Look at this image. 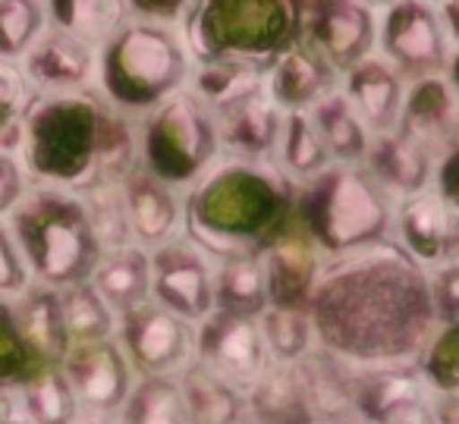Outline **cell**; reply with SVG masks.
Returning a JSON list of instances; mask_svg holds the SVG:
<instances>
[{
	"label": "cell",
	"instance_id": "1",
	"mask_svg": "<svg viewBox=\"0 0 459 424\" xmlns=\"http://www.w3.org/2000/svg\"><path fill=\"white\" fill-rule=\"evenodd\" d=\"M315 342L356 368L415 361L440 327L428 271L394 239L327 258L308 299Z\"/></svg>",
	"mask_w": 459,
	"mask_h": 424
},
{
	"label": "cell",
	"instance_id": "2",
	"mask_svg": "<svg viewBox=\"0 0 459 424\" xmlns=\"http://www.w3.org/2000/svg\"><path fill=\"white\" fill-rule=\"evenodd\" d=\"M20 158L39 186L79 192L101 177H126L135 160V120L98 89L35 95L20 120Z\"/></svg>",
	"mask_w": 459,
	"mask_h": 424
},
{
	"label": "cell",
	"instance_id": "3",
	"mask_svg": "<svg viewBox=\"0 0 459 424\" xmlns=\"http://www.w3.org/2000/svg\"><path fill=\"white\" fill-rule=\"evenodd\" d=\"M296 186L268 160L221 154L183 192V236L211 258L258 252L293 217Z\"/></svg>",
	"mask_w": 459,
	"mask_h": 424
},
{
	"label": "cell",
	"instance_id": "4",
	"mask_svg": "<svg viewBox=\"0 0 459 424\" xmlns=\"http://www.w3.org/2000/svg\"><path fill=\"white\" fill-rule=\"evenodd\" d=\"M192 64L183 29L129 20L98 51L95 89L117 114L142 120L189 85Z\"/></svg>",
	"mask_w": 459,
	"mask_h": 424
},
{
	"label": "cell",
	"instance_id": "5",
	"mask_svg": "<svg viewBox=\"0 0 459 424\" xmlns=\"http://www.w3.org/2000/svg\"><path fill=\"white\" fill-rule=\"evenodd\" d=\"M394 204L362 164H331L296 186L293 217L325 258H343L394 239Z\"/></svg>",
	"mask_w": 459,
	"mask_h": 424
},
{
	"label": "cell",
	"instance_id": "6",
	"mask_svg": "<svg viewBox=\"0 0 459 424\" xmlns=\"http://www.w3.org/2000/svg\"><path fill=\"white\" fill-rule=\"evenodd\" d=\"M7 227L35 283L66 290L85 283L101 258V246L76 192L39 186L26 192Z\"/></svg>",
	"mask_w": 459,
	"mask_h": 424
},
{
	"label": "cell",
	"instance_id": "7",
	"mask_svg": "<svg viewBox=\"0 0 459 424\" xmlns=\"http://www.w3.org/2000/svg\"><path fill=\"white\" fill-rule=\"evenodd\" d=\"M302 0H195L183 26L195 60H239L268 70L299 39Z\"/></svg>",
	"mask_w": 459,
	"mask_h": 424
},
{
	"label": "cell",
	"instance_id": "8",
	"mask_svg": "<svg viewBox=\"0 0 459 424\" xmlns=\"http://www.w3.org/2000/svg\"><path fill=\"white\" fill-rule=\"evenodd\" d=\"M217 120L189 89L135 120V160L145 173L186 192L221 160Z\"/></svg>",
	"mask_w": 459,
	"mask_h": 424
},
{
	"label": "cell",
	"instance_id": "9",
	"mask_svg": "<svg viewBox=\"0 0 459 424\" xmlns=\"http://www.w3.org/2000/svg\"><path fill=\"white\" fill-rule=\"evenodd\" d=\"M375 54L387 60L403 82L428 76H453L456 41L444 32L437 7L421 0H394L377 16Z\"/></svg>",
	"mask_w": 459,
	"mask_h": 424
},
{
	"label": "cell",
	"instance_id": "10",
	"mask_svg": "<svg viewBox=\"0 0 459 424\" xmlns=\"http://www.w3.org/2000/svg\"><path fill=\"white\" fill-rule=\"evenodd\" d=\"M114 340L135 377H177L195 359V327L154 299L117 317Z\"/></svg>",
	"mask_w": 459,
	"mask_h": 424
},
{
	"label": "cell",
	"instance_id": "11",
	"mask_svg": "<svg viewBox=\"0 0 459 424\" xmlns=\"http://www.w3.org/2000/svg\"><path fill=\"white\" fill-rule=\"evenodd\" d=\"M299 41L343 76L375 54L377 13L362 0H302Z\"/></svg>",
	"mask_w": 459,
	"mask_h": 424
},
{
	"label": "cell",
	"instance_id": "12",
	"mask_svg": "<svg viewBox=\"0 0 459 424\" xmlns=\"http://www.w3.org/2000/svg\"><path fill=\"white\" fill-rule=\"evenodd\" d=\"M152 261V299L160 308L195 327L214 311V258L195 246L189 236L148 252Z\"/></svg>",
	"mask_w": 459,
	"mask_h": 424
},
{
	"label": "cell",
	"instance_id": "13",
	"mask_svg": "<svg viewBox=\"0 0 459 424\" xmlns=\"http://www.w3.org/2000/svg\"><path fill=\"white\" fill-rule=\"evenodd\" d=\"M195 361L246 393L271 368L258 317L211 311L195 324Z\"/></svg>",
	"mask_w": 459,
	"mask_h": 424
},
{
	"label": "cell",
	"instance_id": "14",
	"mask_svg": "<svg viewBox=\"0 0 459 424\" xmlns=\"http://www.w3.org/2000/svg\"><path fill=\"white\" fill-rule=\"evenodd\" d=\"M57 368L70 384L82 415L117 418V411L123 409L135 384L133 368H129L126 355H123L120 342L114 336L70 346Z\"/></svg>",
	"mask_w": 459,
	"mask_h": 424
},
{
	"label": "cell",
	"instance_id": "15",
	"mask_svg": "<svg viewBox=\"0 0 459 424\" xmlns=\"http://www.w3.org/2000/svg\"><path fill=\"white\" fill-rule=\"evenodd\" d=\"M394 242L425 271L456 261L459 208L446 204L434 189L394 204Z\"/></svg>",
	"mask_w": 459,
	"mask_h": 424
},
{
	"label": "cell",
	"instance_id": "16",
	"mask_svg": "<svg viewBox=\"0 0 459 424\" xmlns=\"http://www.w3.org/2000/svg\"><path fill=\"white\" fill-rule=\"evenodd\" d=\"M262 264L264 277H268V296L271 305H281V308H306L312 290L321 277V267H325V255L312 242V236L299 227L296 217H290L262 248Z\"/></svg>",
	"mask_w": 459,
	"mask_h": 424
},
{
	"label": "cell",
	"instance_id": "17",
	"mask_svg": "<svg viewBox=\"0 0 459 424\" xmlns=\"http://www.w3.org/2000/svg\"><path fill=\"white\" fill-rule=\"evenodd\" d=\"M29 89L35 95H64V91L95 89L98 51L60 29L48 26L29 54L20 60Z\"/></svg>",
	"mask_w": 459,
	"mask_h": 424
},
{
	"label": "cell",
	"instance_id": "18",
	"mask_svg": "<svg viewBox=\"0 0 459 424\" xmlns=\"http://www.w3.org/2000/svg\"><path fill=\"white\" fill-rule=\"evenodd\" d=\"M396 129L412 142H419L437 160L446 151L459 148V98L453 76H428L406 82Z\"/></svg>",
	"mask_w": 459,
	"mask_h": 424
},
{
	"label": "cell",
	"instance_id": "19",
	"mask_svg": "<svg viewBox=\"0 0 459 424\" xmlns=\"http://www.w3.org/2000/svg\"><path fill=\"white\" fill-rule=\"evenodd\" d=\"M264 91L283 114H308L315 104L340 91V73L327 66L306 41L296 39L264 70Z\"/></svg>",
	"mask_w": 459,
	"mask_h": 424
},
{
	"label": "cell",
	"instance_id": "20",
	"mask_svg": "<svg viewBox=\"0 0 459 424\" xmlns=\"http://www.w3.org/2000/svg\"><path fill=\"white\" fill-rule=\"evenodd\" d=\"M123 198L133 246L152 252L183 233V192L154 179L139 164L123 177Z\"/></svg>",
	"mask_w": 459,
	"mask_h": 424
},
{
	"label": "cell",
	"instance_id": "21",
	"mask_svg": "<svg viewBox=\"0 0 459 424\" xmlns=\"http://www.w3.org/2000/svg\"><path fill=\"white\" fill-rule=\"evenodd\" d=\"M296 368L315 424H359L356 418V365L315 346Z\"/></svg>",
	"mask_w": 459,
	"mask_h": 424
},
{
	"label": "cell",
	"instance_id": "22",
	"mask_svg": "<svg viewBox=\"0 0 459 424\" xmlns=\"http://www.w3.org/2000/svg\"><path fill=\"white\" fill-rule=\"evenodd\" d=\"M340 91L346 95V101L352 104V110H356L359 120L365 123V129L371 135L394 133L396 129L406 82L387 60H381L377 54L359 60L352 70H346L340 76Z\"/></svg>",
	"mask_w": 459,
	"mask_h": 424
},
{
	"label": "cell",
	"instance_id": "23",
	"mask_svg": "<svg viewBox=\"0 0 459 424\" xmlns=\"http://www.w3.org/2000/svg\"><path fill=\"white\" fill-rule=\"evenodd\" d=\"M362 167L394 202H403V198L431 189L437 158L428 154L419 142L403 135L400 129H394V133L371 135Z\"/></svg>",
	"mask_w": 459,
	"mask_h": 424
},
{
	"label": "cell",
	"instance_id": "24",
	"mask_svg": "<svg viewBox=\"0 0 459 424\" xmlns=\"http://www.w3.org/2000/svg\"><path fill=\"white\" fill-rule=\"evenodd\" d=\"M283 117L287 114L271 101L268 91H255L246 101L233 104L230 110L214 117L217 133H221V151L227 158L268 160V164H274Z\"/></svg>",
	"mask_w": 459,
	"mask_h": 424
},
{
	"label": "cell",
	"instance_id": "25",
	"mask_svg": "<svg viewBox=\"0 0 459 424\" xmlns=\"http://www.w3.org/2000/svg\"><path fill=\"white\" fill-rule=\"evenodd\" d=\"M7 305L26 346L48 368H57L64 361L66 349H70V340H66L64 330V315H60V292L51 290V286L32 283L20 299H13Z\"/></svg>",
	"mask_w": 459,
	"mask_h": 424
},
{
	"label": "cell",
	"instance_id": "26",
	"mask_svg": "<svg viewBox=\"0 0 459 424\" xmlns=\"http://www.w3.org/2000/svg\"><path fill=\"white\" fill-rule=\"evenodd\" d=\"M89 283L95 286V292L117 317L139 308L142 302L152 299V261H148V252L139 246L101 252Z\"/></svg>",
	"mask_w": 459,
	"mask_h": 424
},
{
	"label": "cell",
	"instance_id": "27",
	"mask_svg": "<svg viewBox=\"0 0 459 424\" xmlns=\"http://www.w3.org/2000/svg\"><path fill=\"white\" fill-rule=\"evenodd\" d=\"M173 380H177L192 424H246V393L198 365L195 359Z\"/></svg>",
	"mask_w": 459,
	"mask_h": 424
},
{
	"label": "cell",
	"instance_id": "28",
	"mask_svg": "<svg viewBox=\"0 0 459 424\" xmlns=\"http://www.w3.org/2000/svg\"><path fill=\"white\" fill-rule=\"evenodd\" d=\"M271 305L268 277L258 252L214 258V311L258 317Z\"/></svg>",
	"mask_w": 459,
	"mask_h": 424
},
{
	"label": "cell",
	"instance_id": "29",
	"mask_svg": "<svg viewBox=\"0 0 459 424\" xmlns=\"http://www.w3.org/2000/svg\"><path fill=\"white\" fill-rule=\"evenodd\" d=\"M249 424H315L293 365H271L246 390Z\"/></svg>",
	"mask_w": 459,
	"mask_h": 424
},
{
	"label": "cell",
	"instance_id": "30",
	"mask_svg": "<svg viewBox=\"0 0 459 424\" xmlns=\"http://www.w3.org/2000/svg\"><path fill=\"white\" fill-rule=\"evenodd\" d=\"M186 89L217 117L233 104L262 91L264 70L252 64H239V60H195Z\"/></svg>",
	"mask_w": 459,
	"mask_h": 424
},
{
	"label": "cell",
	"instance_id": "31",
	"mask_svg": "<svg viewBox=\"0 0 459 424\" xmlns=\"http://www.w3.org/2000/svg\"><path fill=\"white\" fill-rule=\"evenodd\" d=\"M48 26L101 51L129 22L126 0H45Z\"/></svg>",
	"mask_w": 459,
	"mask_h": 424
},
{
	"label": "cell",
	"instance_id": "32",
	"mask_svg": "<svg viewBox=\"0 0 459 424\" xmlns=\"http://www.w3.org/2000/svg\"><path fill=\"white\" fill-rule=\"evenodd\" d=\"M308 120L318 129L321 142H325L327 154L333 164H362L365 151H368L371 133L365 129V123L359 120V114L352 110V104L346 101L343 91H333L321 104H315L308 110Z\"/></svg>",
	"mask_w": 459,
	"mask_h": 424
},
{
	"label": "cell",
	"instance_id": "33",
	"mask_svg": "<svg viewBox=\"0 0 459 424\" xmlns=\"http://www.w3.org/2000/svg\"><path fill=\"white\" fill-rule=\"evenodd\" d=\"M331 154H327L325 142H321L318 129L312 126L308 114H287L283 117L281 142L274 151V167L290 179L293 186H302L325 173L331 167Z\"/></svg>",
	"mask_w": 459,
	"mask_h": 424
},
{
	"label": "cell",
	"instance_id": "34",
	"mask_svg": "<svg viewBox=\"0 0 459 424\" xmlns=\"http://www.w3.org/2000/svg\"><path fill=\"white\" fill-rule=\"evenodd\" d=\"M76 195H79V202H82L85 214H89V223H91V229H95L101 252L133 246L126 198H123V177H101L85 186V189H79Z\"/></svg>",
	"mask_w": 459,
	"mask_h": 424
},
{
	"label": "cell",
	"instance_id": "35",
	"mask_svg": "<svg viewBox=\"0 0 459 424\" xmlns=\"http://www.w3.org/2000/svg\"><path fill=\"white\" fill-rule=\"evenodd\" d=\"M117 424H192L173 377H135Z\"/></svg>",
	"mask_w": 459,
	"mask_h": 424
},
{
	"label": "cell",
	"instance_id": "36",
	"mask_svg": "<svg viewBox=\"0 0 459 424\" xmlns=\"http://www.w3.org/2000/svg\"><path fill=\"white\" fill-rule=\"evenodd\" d=\"M60 292V315H64V330L70 346L82 342H98L117 336V315L104 305V299L95 292V286L73 283Z\"/></svg>",
	"mask_w": 459,
	"mask_h": 424
},
{
	"label": "cell",
	"instance_id": "37",
	"mask_svg": "<svg viewBox=\"0 0 459 424\" xmlns=\"http://www.w3.org/2000/svg\"><path fill=\"white\" fill-rule=\"evenodd\" d=\"M264 346H268L271 365H299L318 342H315V327L306 308H281L268 305L258 315Z\"/></svg>",
	"mask_w": 459,
	"mask_h": 424
},
{
	"label": "cell",
	"instance_id": "38",
	"mask_svg": "<svg viewBox=\"0 0 459 424\" xmlns=\"http://www.w3.org/2000/svg\"><path fill=\"white\" fill-rule=\"evenodd\" d=\"M20 411L29 424H76L82 415L60 368H45L39 377L20 386Z\"/></svg>",
	"mask_w": 459,
	"mask_h": 424
},
{
	"label": "cell",
	"instance_id": "39",
	"mask_svg": "<svg viewBox=\"0 0 459 424\" xmlns=\"http://www.w3.org/2000/svg\"><path fill=\"white\" fill-rule=\"evenodd\" d=\"M425 386L437 399H456L459 393V324H440L415 359Z\"/></svg>",
	"mask_w": 459,
	"mask_h": 424
},
{
	"label": "cell",
	"instance_id": "40",
	"mask_svg": "<svg viewBox=\"0 0 459 424\" xmlns=\"http://www.w3.org/2000/svg\"><path fill=\"white\" fill-rule=\"evenodd\" d=\"M45 29V0H0V60L20 64Z\"/></svg>",
	"mask_w": 459,
	"mask_h": 424
},
{
	"label": "cell",
	"instance_id": "41",
	"mask_svg": "<svg viewBox=\"0 0 459 424\" xmlns=\"http://www.w3.org/2000/svg\"><path fill=\"white\" fill-rule=\"evenodd\" d=\"M45 361L26 346L10 315V305L0 302V386H22L45 371Z\"/></svg>",
	"mask_w": 459,
	"mask_h": 424
},
{
	"label": "cell",
	"instance_id": "42",
	"mask_svg": "<svg viewBox=\"0 0 459 424\" xmlns=\"http://www.w3.org/2000/svg\"><path fill=\"white\" fill-rule=\"evenodd\" d=\"M32 98L35 91L29 89L20 64L0 60V145H13L20 151V120Z\"/></svg>",
	"mask_w": 459,
	"mask_h": 424
},
{
	"label": "cell",
	"instance_id": "43",
	"mask_svg": "<svg viewBox=\"0 0 459 424\" xmlns=\"http://www.w3.org/2000/svg\"><path fill=\"white\" fill-rule=\"evenodd\" d=\"M368 424H456V399H437L431 390L381 409Z\"/></svg>",
	"mask_w": 459,
	"mask_h": 424
},
{
	"label": "cell",
	"instance_id": "44",
	"mask_svg": "<svg viewBox=\"0 0 459 424\" xmlns=\"http://www.w3.org/2000/svg\"><path fill=\"white\" fill-rule=\"evenodd\" d=\"M32 273L26 267L20 246L10 233L7 221H0V302H13L32 286Z\"/></svg>",
	"mask_w": 459,
	"mask_h": 424
},
{
	"label": "cell",
	"instance_id": "45",
	"mask_svg": "<svg viewBox=\"0 0 459 424\" xmlns=\"http://www.w3.org/2000/svg\"><path fill=\"white\" fill-rule=\"evenodd\" d=\"M428 292L437 324H459V261L428 271Z\"/></svg>",
	"mask_w": 459,
	"mask_h": 424
},
{
	"label": "cell",
	"instance_id": "46",
	"mask_svg": "<svg viewBox=\"0 0 459 424\" xmlns=\"http://www.w3.org/2000/svg\"><path fill=\"white\" fill-rule=\"evenodd\" d=\"M32 189L22 158L13 145H0V221H7L13 214L16 204L26 198V192Z\"/></svg>",
	"mask_w": 459,
	"mask_h": 424
},
{
	"label": "cell",
	"instance_id": "47",
	"mask_svg": "<svg viewBox=\"0 0 459 424\" xmlns=\"http://www.w3.org/2000/svg\"><path fill=\"white\" fill-rule=\"evenodd\" d=\"M192 7H195V0H126L129 20L170 29H183L192 16Z\"/></svg>",
	"mask_w": 459,
	"mask_h": 424
},
{
	"label": "cell",
	"instance_id": "48",
	"mask_svg": "<svg viewBox=\"0 0 459 424\" xmlns=\"http://www.w3.org/2000/svg\"><path fill=\"white\" fill-rule=\"evenodd\" d=\"M22 418L20 411V386H0V424Z\"/></svg>",
	"mask_w": 459,
	"mask_h": 424
},
{
	"label": "cell",
	"instance_id": "49",
	"mask_svg": "<svg viewBox=\"0 0 459 424\" xmlns=\"http://www.w3.org/2000/svg\"><path fill=\"white\" fill-rule=\"evenodd\" d=\"M76 424H117V418H108V415H79Z\"/></svg>",
	"mask_w": 459,
	"mask_h": 424
},
{
	"label": "cell",
	"instance_id": "50",
	"mask_svg": "<svg viewBox=\"0 0 459 424\" xmlns=\"http://www.w3.org/2000/svg\"><path fill=\"white\" fill-rule=\"evenodd\" d=\"M362 4H368L371 10H384V7H390L394 0H362Z\"/></svg>",
	"mask_w": 459,
	"mask_h": 424
},
{
	"label": "cell",
	"instance_id": "51",
	"mask_svg": "<svg viewBox=\"0 0 459 424\" xmlns=\"http://www.w3.org/2000/svg\"><path fill=\"white\" fill-rule=\"evenodd\" d=\"M421 4H431V7H440V4H446V0H421Z\"/></svg>",
	"mask_w": 459,
	"mask_h": 424
},
{
	"label": "cell",
	"instance_id": "52",
	"mask_svg": "<svg viewBox=\"0 0 459 424\" xmlns=\"http://www.w3.org/2000/svg\"><path fill=\"white\" fill-rule=\"evenodd\" d=\"M10 424H29V421H22V418H16V421H10Z\"/></svg>",
	"mask_w": 459,
	"mask_h": 424
},
{
	"label": "cell",
	"instance_id": "53",
	"mask_svg": "<svg viewBox=\"0 0 459 424\" xmlns=\"http://www.w3.org/2000/svg\"><path fill=\"white\" fill-rule=\"evenodd\" d=\"M246 424H249V421H246Z\"/></svg>",
	"mask_w": 459,
	"mask_h": 424
}]
</instances>
